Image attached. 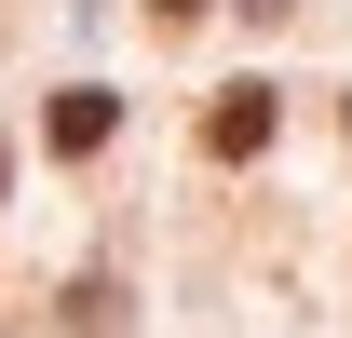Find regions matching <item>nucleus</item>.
<instances>
[{
	"mask_svg": "<svg viewBox=\"0 0 352 338\" xmlns=\"http://www.w3.org/2000/svg\"><path fill=\"white\" fill-rule=\"evenodd\" d=\"M271 122H285V95H271V82H230L217 109H204V149H217V163H258Z\"/></svg>",
	"mask_w": 352,
	"mask_h": 338,
	"instance_id": "nucleus-1",
	"label": "nucleus"
},
{
	"mask_svg": "<svg viewBox=\"0 0 352 338\" xmlns=\"http://www.w3.org/2000/svg\"><path fill=\"white\" fill-rule=\"evenodd\" d=\"M109 122H122V109H109L95 82H68V95L41 109V135H54V163H82V149H109Z\"/></svg>",
	"mask_w": 352,
	"mask_h": 338,
	"instance_id": "nucleus-2",
	"label": "nucleus"
},
{
	"mask_svg": "<svg viewBox=\"0 0 352 338\" xmlns=\"http://www.w3.org/2000/svg\"><path fill=\"white\" fill-rule=\"evenodd\" d=\"M190 14H204V0H149V27H190Z\"/></svg>",
	"mask_w": 352,
	"mask_h": 338,
	"instance_id": "nucleus-3",
	"label": "nucleus"
}]
</instances>
